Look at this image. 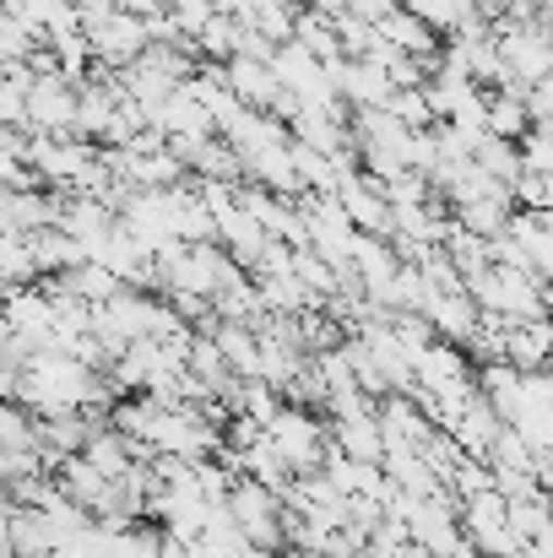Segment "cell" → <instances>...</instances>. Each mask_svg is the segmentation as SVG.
Instances as JSON below:
<instances>
[{"mask_svg": "<svg viewBox=\"0 0 553 558\" xmlns=\"http://www.w3.org/2000/svg\"><path fill=\"white\" fill-rule=\"evenodd\" d=\"M22 131L27 136H76V87L60 82L55 71L33 76L27 98H22Z\"/></svg>", "mask_w": 553, "mask_h": 558, "instance_id": "obj_1", "label": "cell"}, {"mask_svg": "<svg viewBox=\"0 0 553 558\" xmlns=\"http://www.w3.org/2000/svg\"><path fill=\"white\" fill-rule=\"evenodd\" d=\"M82 33H87V49L104 60V71H125L142 49H147V27L131 16V11H104V16H93V22H82Z\"/></svg>", "mask_w": 553, "mask_h": 558, "instance_id": "obj_2", "label": "cell"}, {"mask_svg": "<svg viewBox=\"0 0 553 558\" xmlns=\"http://www.w3.org/2000/svg\"><path fill=\"white\" fill-rule=\"evenodd\" d=\"M401 11H412L434 38H450L456 27H467V22L478 16V5H472V0H401Z\"/></svg>", "mask_w": 553, "mask_h": 558, "instance_id": "obj_3", "label": "cell"}, {"mask_svg": "<svg viewBox=\"0 0 553 558\" xmlns=\"http://www.w3.org/2000/svg\"><path fill=\"white\" fill-rule=\"evenodd\" d=\"M190 174H195V180H223V185H233L244 169H239V153H233L228 142L206 136V142L195 147V158H190Z\"/></svg>", "mask_w": 553, "mask_h": 558, "instance_id": "obj_4", "label": "cell"}, {"mask_svg": "<svg viewBox=\"0 0 553 558\" xmlns=\"http://www.w3.org/2000/svg\"><path fill=\"white\" fill-rule=\"evenodd\" d=\"M489 180H500V185H510L516 174H521V163H516V142H494V136H478L472 142V153H467Z\"/></svg>", "mask_w": 553, "mask_h": 558, "instance_id": "obj_5", "label": "cell"}, {"mask_svg": "<svg viewBox=\"0 0 553 558\" xmlns=\"http://www.w3.org/2000/svg\"><path fill=\"white\" fill-rule=\"evenodd\" d=\"M385 114H390L401 131H429V125H434V114H429V104H423V87L390 93V98H385Z\"/></svg>", "mask_w": 553, "mask_h": 558, "instance_id": "obj_6", "label": "cell"}, {"mask_svg": "<svg viewBox=\"0 0 553 558\" xmlns=\"http://www.w3.org/2000/svg\"><path fill=\"white\" fill-rule=\"evenodd\" d=\"M516 163H521V174H549V169H553L549 125H532V131L516 142Z\"/></svg>", "mask_w": 553, "mask_h": 558, "instance_id": "obj_7", "label": "cell"}, {"mask_svg": "<svg viewBox=\"0 0 553 558\" xmlns=\"http://www.w3.org/2000/svg\"><path fill=\"white\" fill-rule=\"evenodd\" d=\"M390 11H396V0H348V16L364 22V27H380Z\"/></svg>", "mask_w": 553, "mask_h": 558, "instance_id": "obj_8", "label": "cell"}, {"mask_svg": "<svg viewBox=\"0 0 553 558\" xmlns=\"http://www.w3.org/2000/svg\"><path fill=\"white\" fill-rule=\"evenodd\" d=\"M299 5H315V0H299Z\"/></svg>", "mask_w": 553, "mask_h": 558, "instance_id": "obj_9", "label": "cell"}]
</instances>
